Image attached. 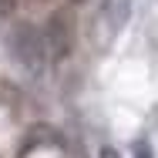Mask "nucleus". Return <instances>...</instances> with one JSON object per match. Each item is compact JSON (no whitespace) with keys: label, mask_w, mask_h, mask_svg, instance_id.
<instances>
[{"label":"nucleus","mask_w":158,"mask_h":158,"mask_svg":"<svg viewBox=\"0 0 158 158\" xmlns=\"http://www.w3.org/2000/svg\"><path fill=\"white\" fill-rule=\"evenodd\" d=\"M7 47L14 54V61L37 71L44 64V54H47V44H44V34L37 31L34 24H17L14 31L7 34Z\"/></svg>","instance_id":"f257e3e1"},{"label":"nucleus","mask_w":158,"mask_h":158,"mask_svg":"<svg viewBox=\"0 0 158 158\" xmlns=\"http://www.w3.org/2000/svg\"><path fill=\"white\" fill-rule=\"evenodd\" d=\"M51 47H54V57H67V51H71V24H67V17L51 20Z\"/></svg>","instance_id":"f03ea898"},{"label":"nucleus","mask_w":158,"mask_h":158,"mask_svg":"<svg viewBox=\"0 0 158 158\" xmlns=\"http://www.w3.org/2000/svg\"><path fill=\"white\" fill-rule=\"evenodd\" d=\"M135 158H152V145L141 138V141H135Z\"/></svg>","instance_id":"7ed1b4c3"},{"label":"nucleus","mask_w":158,"mask_h":158,"mask_svg":"<svg viewBox=\"0 0 158 158\" xmlns=\"http://www.w3.org/2000/svg\"><path fill=\"white\" fill-rule=\"evenodd\" d=\"M98 158H121V155H118V148H111V145H104V148L98 152Z\"/></svg>","instance_id":"20e7f679"},{"label":"nucleus","mask_w":158,"mask_h":158,"mask_svg":"<svg viewBox=\"0 0 158 158\" xmlns=\"http://www.w3.org/2000/svg\"><path fill=\"white\" fill-rule=\"evenodd\" d=\"M14 10V0H0V14H10Z\"/></svg>","instance_id":"39448f33"}]
</instances>
